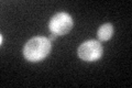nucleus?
<instances>
[{"label": "nucleus", "mask_w": 132, "mask_h": 88, "mask_svg": "<svg viewBox=\"0 0 132 88\" xmlns=\"http://www.w3.org/2000/svg\"><path fill=\"white\" fill-rule=\"evenodd\" d=\"M51 41L44 36H35L29 40L23 47V56L32 63L41 62L51 52Z\"/></svg>", "instance_id": "obj_1"}, {"label": "nucleus", "mask_w": 132, "mask_h": 88, "mask_svg": "<svg viewBox=\"0 0 132 88\" xmlns=\"http://www.w3.org/2000/svg\"><path fill=\"white\" fill-rule=\"evenodd\" d=\"M0 40H1V44H2V42H3V36H2V35L0 36Z\"/></svg>", "instance_id": "obj_6"}, {"label": "nucleus", "mask_w": 132, "mask_h": 88, "mask_svg": "<svg viewBox=\"0 0 132 88\" xmlns=\"http://www.w3.org/2000/svg\"><path fill=\"white\" fill-rule=\"evenodd\" d=\"M77 53L80 60L85 62H95L102 56L104 49H102V45L99 41L89 40L79 45Z\"/></svg>", "instance_id": "obj_3"}, {"label": "nucleus", "mask_w": 132, "mask_h": 88, "mask_svg": "<svg viewBox=\"0 0 132 88\" xmlns=\"http://www.w3.org/2000/svg\"><path fill=\"white\" fill-rule=\"evenodd\" d=\"M98 39L100 41H108L113 35V26L111 23H105L98 29Z\"/></svg>", "instance_id": "obj_4"}, {"label": "nucleus", "mask_w": 132, "mask_h": 88, "mask_svg": "<svg viewBox=\"0 0 132 88\" xmlns=\"http://www.w3.org/2000/svg\"><path fill=\"white\" fill-rule=\"evenodd\" d=\"M55 37H56V35H54V34H52L51 36H50V41H53V40H54V39H55Z\"/></svg>", "instance_id": "obj_5"}, {"label": "nucleus", "mask_w": 132, "mask_h": 88, "mask_svg": "<svg viewBox=\"0 0 132 88\" xmlns=\"http://www.w3.org/2000/svg\"><path fill=\"white\" fill-rule=\"evenodd\" d=\"M74 24L73 18L66 12H59L54 14L50 20L48 29L52 32V34L56 36L65 35L72 30Z\"/></svg>", "instance_id": "obj_2"}]
</instances>
